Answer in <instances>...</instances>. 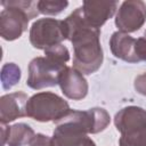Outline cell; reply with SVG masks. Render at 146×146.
Masks as SVG:
<instances>
[{"mask_svg": "<svg viewBox=\"0 0 146 146\" xmlns=\"http://www.w3.org/2000/svg\"><path fill=\"white\" fill-rule=\"evenodd\" d=\"M71 111L68 103L60 96L42 91L31 96L26 104V116L39 122H58Z\"/></svg>", "mask_w": 146, "mask_h": 146, "instance_id": "3957f363", "label": "cell"}, {"mask_svg": "<svg viewBox=\"0 0 146 146\" xmlns=\"http://www.w3.org/2000/svg\"><path fill=\"white\" fill-rule=\"evenodd\" d=\"M67 40V30L64 21L55 18L36 19L30 29V42L36 49H48Z\"/></svg>", "mask_w": 146, "mask_h": 146, "instance_id": "8992f818", "label": "cell"}, {"mask_svg": "<svg viewBox=\"0 0 146 146\" xmlns=\"http://www.w3.org/2000/svg\"><path fill=\"white\" fill-rule=\"evenodd\" d=\"M1 146H5V144L8 140V135H9V127L6 125V123H1Z\"/></svg>", "mask_w": 146, "mask_h": 146, "instance_id": "7402d4cb", "label": "cell"}, {"mask_svg": "<svg viewBox=\"0 0 146 146\" xmlns=\"http://www.w3.org/2000/svg\"><path fill=\"white\" fill-rule=\"evenodd\" d=\"M111 122L110 114L102 107H92L87 111L71 110L56 124H62L86 135L98 133L107 128Z\"/></svg>", "mask_w": 146, "mask_h": 146, "instance_id": "5b68a950", "label": "cell"}, {"mask_svg": "<svg viewBox=\"0 0 146 146\" xmlns=\"http://www.w3.org/2000/svg\"><path fill=\"white\" fill-rule=\"evenodd\" d=\"M116 9V1H83L81 7L84 21L98 30L115 14Z\"/></svg>", "mask_w": 146, "mask_h": 146, "instance_id": "30bf717a", "label": "cell"}, {"mask_svg": "<svg viewBox=\"0 0 146 146\" xmlns=\"http://www.w3.org/2000/svg\"><path fill=\"white\" fill-rule=\"evenodd\" d=\"M67 40L73 46V67L82 74H92L103 64L104 55L99 41L100 30L90 26L83 18L81 7L65 19Z\"/></svg>", "mask_w": 146, "mask_h": 146, "instance_id": "6da1fadb", "label": "cell"}, {"mask_svg": "<svg viewBox=\"0 0 146 146\" xmlns=\"http://www.w3.org/2000/svg\"><path fill=\"white\" fill-rule=\"evenodd\" d=\"M68 6L67 1L63 0H41L38 1V9L43 15H58Z\"/></svg>", "mask_w": 146, "mask_h": 146, "instance_id": "2e32d148", "label": "cell"}, {"mask_svg": "<svg viewBox=\"0 0 146 146\" xmlns=\"http://www.w3.org/2000/svg\"><path fill=\"white\" fill-rule=\"evenodd\" d=\"M51 138L55 146H96L88 135L62 124H56Z\"/></svg>", "mask_w": 146, "mask_h": 146, "instance_id": "4fadbf2b", "label": "cell"}, {"mask_svg": "<svg viewBox=\"0 0 146 146\" xmlns=\"http://www.w3.org/2000/svg\"><path fill=\"white\" fill-rule=\"evenodd\" d=\"M120 146H146V128L129 135H121Z\"/></svg>", "mask_w": 146, "mask_h": 146, "instance_id": "e0dca14e", "label": "cell"}, {"mask_svg": "<svg viewBox=\"0 0 146 146\" xmlns=\"http://www.w3.org/2000/svg\"><path fill=\"white\" fill-rule=\"evenodd\" d=\"M133 86H135V89L137 92H139L140 95L146 97V72L136 76Z\"/></svg>", "mask_w": 146, "mask_h": 146, "instance_id": "44dd1931", "label": "cell"}, {"mask_svg": "<svg viewBox=\"0 0 146 146\" xmlns=\"http://www.w3.org/2000/svg\"><path fill=\"white\" fill-rule=\"evenodd\" d=\"M27 95L22 91H16L1 96L0 98V121L9 123L18 117L26 116Z\"/></svg>", "mask_w": 146, "mask_h": 146, "instance_id": "8fae6325", "label": "cell"}, {"mask_svg": "<svg viewBox=\"0 0 146 146\" xmlns=\"http://www.w3.org/2000/svg\"><path fill=\"white\" fill-rule=\"evenodd\" d=\"M146 22V3L140 0L123 1L115 15V25L120 32L132 33Z\"/></svg>", "mask_w": 146, "mask_h": 146, "instance_id": "52a82bcc", "label": "cell"}, {"mask_svg": "<svg viewBox=\"0 0 146 146\" xmlns=\"http://www.w3.org/2000/svg\"><path fill=\"white\" fill-rule=\"evenodd\" d=\"M44 55H48V56H51V57H55L64 63H67L70 60V51L68 49L63 46L62 43L60 44H56V46H52L48 49L44 50Z\"/></svg>", "mask_w": 146, "mask_h": 146, "instance_id": "ac0fdd59", "label": "cell"}, {"mask_svg": "<svg viewBox=\"0 0 146 146\" xmlns=\"http://www.w3.org/2000/svg\"><path fill=\"white\" fill-rule=\"evenodd\" d=\"M114 124L121 135H129L146 128V110L138 106H127L114 116Z\"/></svg>", "mask_w": 146, "mask_h": 146, "instance_id": "9c48e42d", "label": "cell"}, {"mask_svg": "<svg viewBox=\"0 0 146 146\" xmlns=\"http://www.w3.org/2000/svg\"><path fill=\"white\" fill-rule=\"evenodd\" d=\"M135 51H136V56L139 62L141 60L146 62V39L144 36L136 39Z\"/></svg>", "mask_w": 146, "mask_h": 146, "instance_id": "d6986e66", "label": "cell"}, {"mask_svg": "<svg viewBox=\"0 0 146 146\" xmlns=\"http://www.w3.org/2000/svg\"><path fill=\"white\" fill-rule=\"evenodd\" d=\"M34 130L26 123H16L9 127V135L7 144L8 146H24L31 144L34 139Z\"/></svg>", "mask_w": 146, "mask_h": 146, "instance_id": "5bb4252c", "label": "cell"}, {"mask_svg": "<svg viewBox=\"0 0 146 146\" xmlns=\"http://www.w3.org/2000/svg\"><path fill=\"white\" fill-rule=\"evenodd\" d=\"M22 73L18 65L15 63H6L1 68V83L5 90H9L21 80Z\"/></svg>", "mask_w": 146, "mask_h": 146, "instance_id": "9a60e30c", "label": "cell"}, {"mask_svg": "<svg viewBox=\"0 0 146 146\" xmlns=\"http://www.w3.org/2000/svg\"><path fill=\"white\" fill-rule=\"evenodd\" d=\"M30 146H55V145L51 137L46 136L43 133H38L35 135L34 139L31 141Z\"/></svg>", "mask_w": 146, "mask_h": 146, "instance_id": "ffe728a7", "label": "cell"}, {"mask_svg": "<svg viewBox=\"0 0 146 146\" xmlns=\"http://www.w3.org/2000/svg\"><path fill=\"white\" fill-rule=\"evenodd\" d=\"M0 13V35L3 40L14 41L27 30L29 22L38 17L39 9L35 1L3 0Z\"/></svg>", "mask_w": 146, "mask_h": 146, "instance_id": "7a4b0ae2", "label": "cell"}, {"mask_svg": "<svg viewBox=\"0 0 146 146\" xmlns=\"http://www.w3.org/2000/svg\"><path fill=\"white\" fill-rule=\"evenodd\" d=\"M135 46L136 39L120 31L114 32L110 39V48L112 54L116 58L127 63H139L136 56Z\"/></svg>", "mask_w": 146, "mask_h": 146, "instance_id": "7c38bea8", "label": "cell"}, {"mask_svg": "<svg viewBox=\"0 0 146 146\" xmlns=\"http://www.w3.org/2000/svg\"><path fill=\"white\" fill-rule=\"evenodd\" d=\"M144 38L146 39V31H145V33H144Z\"/></svg>", "mask_w": 146, "mask_h": 146, "instance_id": "603a6c76", "label": "cell"}, {"mask_svg": "<svg viewBox=\"0 0 146 146\" xmlns=\"http://www.w3.org/2000/svg\"><path fill=\"white\" fill-rule=\"evenodd\" d=\"M66 63L46 55L44 57H35L29 64V76L26 84L34 90H40L58 84L59 76Z\"/></svg>", "mask_w": 146, "mask_h": 146, "instance_id": "277c9868", "label": "cell"}, {"mask_svg": "<svg viewBox=\"0 0 146 146\" xmlns=\"http://www.w3.org/2000/svg\"><path fill=\"white\" fill-rule=\"evenodd\" d=\"M58 86L60 87L62 92L70 99L81 100L88 94V82L82 73L76 71L74 67L66 66L58 81Z\"/></svg>", "mask_w": 146, "mask_h": 146, "instance_id": "ba28073f", "label": "cell"}]
</instances>
